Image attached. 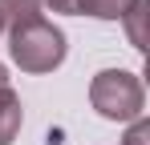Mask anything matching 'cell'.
<instances>
[{
	"label": "cell",
	"mask_w": 150,
	"mask_h": 145,
	"mask_svg": "<svg viewBox=\"0 0 150 145\" xmlns=\"http://www.w3.org/2000/svg\"><path fill=\"white\" fill-rule=\"evenodd\" d=\"M65 48H69L65 45V32L53 20H45V16L8 28V52H12V61H16L21 72H33V77L53 72L65 61Z\"/></svg>",
	"instance_id": "cell-1"
},
{
	"label": "cell",
	"mask_w": 150,
	"mask_h": 145,
	"mask_svg": "<svg viewBox=\"0 0 150 145\" xmlns=\"http://www.w3.org/2000/svg\"><path fill=\"white\" fill-rule=\"evenodd\" d=\"M89 105L105 121H134L146 109V89L130 69H101L89 81Z\"/></svg>",
	"instance_id": "cell-2"
},
{
	"label": "cell",
	"mask_w": 150,
	"mask_h": 145,
	"mask_svg": "<svg viewBox=\"0 0 150 145\" xmlns=\"http://www.w3.org/2000/svg\"><path fill=\"white\" fill-rule=\"evenodd\" d=\"M25 121V105L12 89H0V145H12Z\"/></svg>",
	"instance_id": "cell-3"
},
{
	"label": "cell",
	"mask_w": 150,
	"mask_h": 145,
	"mask_svg": "<svg viewBox=\"0 0 150 145\" xmlns=\"http://www.w3.org/2000/svg\"><path fill=\"white\" fill-rule=\"evenodd\" d=\"M138 0H73V16H93V20H122Z\"/></svg>",
	"instance_id": "cell-4"
},
{
	"label": "cell",
	"mask_w": 150,
	"mask_h": 145,
	"mask_svg": "<svg viewBox=\"0 0 150 145\" xmlns=\"http://www.w3.org/2000/svg\"><path fill=\"white\" fill-rule=\"evenodd\" d=\"M41 16H45V0H0V20H4V28L41 20Z\"/></svg>",
	"instance_id": "cell-5"
},
{
	"label": "cell",
	"mask_w": 150,
	"mask_h": 145,
	"mask_svg": "<svg viewBox=\"0 0 150 145\" xmlns=\"http://www.w3.org/2000/svg\"><path fill=\"white\" fill-rule=\"evenodd\" d=\"M146 12H150L146 0H138V4L122 16V20H126V32H130V45L138 48V52H146Z\"/></svg>",
	"instance_id": "cell-6"
},
{
	"label": "cell",
	"mask_w": 150,
	"mask_h": 145,
	"mask_svg": "<svg viewBox=\"0 0 150 145\" xmlns=\"http://www.w3.org/2000/svg\"><path fill=\"white\" fill-rule=\"evenodd\" d=\"M122 145H150V121H146V113L130 121V129H126Z\"/></svg>",
	"instance_id": "cell-7"
},
{
	"label": "cell",
	"mask_w": 150,
	"mask_h": 145,
	"mask_svg": "<svg viewBox=\"0 0 150 145\" xmlns=\"http://www.w3.org/2000/svg\"><path fill=\"white\" fill-rule=\"evenodd\" d=\"M45 8H53V12H73V0H45Z\"/></svg>",
	"instance_id": "cell-8"
},
{
	"label": "cell",
	"mask_w": 150,
	"mask_h": 145,
	"mask_svg": "<svg viewBox=\"0 0 150 145\" xmlns=\"http://www.w3.org/2000/svg\"><path fill=\"white\" fill-rule=\"evenodd\" d=\"M0 89H8V69L0 65Z\"/></svg>",
	"instance_id": "cell-9"
},
{
	"label": "cell",
	"mask_w": 150,
	"mask_h": 145,
	"mask_svg": "<svg viewBox=\"0 0 150 145\" xmlns=\"http://www.w3.org/2000/svg\"><path fill=\"white\" fill-rule=\"evenodd\" d=\"M0 32H4V20H0Z\"/></svg>",
	"instance_id": "cell-10"
}]
</instances>
